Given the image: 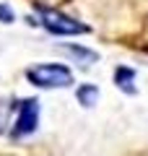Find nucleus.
Here are the masks:
<instances>
[{"label": "nucleus", "mask_w": 148, "mask_h": 156, "mask_svg": "<svg viewBox=\"0 0 148 156\" xmlns=\"http://www.w3.org/2000/svg\"><path fill=\"white\" fill-rule=\"evenodd\" d=\"M26 78L39 89H65L73 83V73L70 68L57 65V62H42L26 70Z\"/></svg>", "instance_id": "1"}, {"label": "nucleus", "mask_w": 148, "mask_h": 156, "mask_svg": "<svg viewBox=\"0 0 148 156\" xmlns=\"http://www.w3.org/2000/svg\"><path fill=\"white\" fill-rule=\"evenodd\" d=\"M39 13H42V26L47 29L49 34H57V37H76V34H88V26L76 18L65 16V13L55 11V8H44L39 5Z\"/></svg>", "instance_id": "2"}, {"label": "nucleus", "mask_w": 148, "mask_h": 156, "mask_svg": "<svg viewBox=\"0 0 148 156\" xmlns=\"http://www.w3.org/2000/svg\"><path fill=\"white\" fill-rule=\"evenodd\" d=\"M39 122V101L37 99H23L13 104V120H11V135L21 138L37 130Z\"/></svg>", "instance_id": "3"}, {"label": "nucleus", "mask_w": 148, "mask_h": 156, "mask_svg": "<svg viewBox=\"0 0 148 156\" xmlns=\"http://www.w3.org/2000/svg\"><path fill=\"white\" fill-rule=\"evenodd\" d=\"M115 81H117V86H120L125 94H135V86H132L135 73H132L130 68H117V70H115Z\"/></svg>", "instance_id": "4"}, {"label": "nucleus", "mask_w": 148, "mask_h": 156, "mask_svg": "<svg viewBox=\"0 0 148 156\" xmlns=\"http://www.w3.org/2000/svg\"><path fill=\"white\" fill-rule=\"evenodd\" d=\"M96 99H99V89L96 86H81V89H78V101H81L83 107H93L96 104Z\"/></svg>", "instance_id": "5"}, {"label": "nucleus", "mask_w": 148, "mask_h": 156, "mask_svg": "<svg viewBox=\"0 0 148 156\" xmlns=\"http://www.w3.org/2000/svg\"><path fill=\"white\" fill-rule=\"evenodd\" d=\"M65 52H70V55H76V57H81L83 60V65L86 62H93L96 60V52H91V50H81V47H76V44H70V47H62Z\"/></svg>", "instance_id": "6"}, {"label": "nucleus", "mask_w": 148, "mask_h": 156, "mask_svg": "<svg viewBox=\"0 0 148 156\" xmlns=\"http://www.w3.org/2000/svg\"><path fill=\"white\" fill-rule=\"evenodd\" d=\"M0 18H3L5 23H11V21H13V11H11L8 5H0Z\"/></svg>", "instance_id": "7"}]
</instances>
